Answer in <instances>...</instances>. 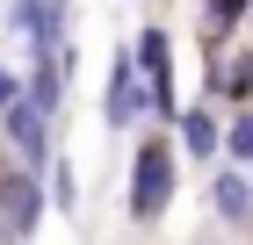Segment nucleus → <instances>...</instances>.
Instances as JSON below:
<instances>
[{"label": "nucleus", "instance_id": "1", "mask_svg": "<svg viewBox=\"0 0 253 245\" xmlns=\"http://www.w3.org/2000/svg\"><path fill=\"white\" fill-rule=\"evenodd\" d=\"M167 202H174V144L145 137L137 159H130V216L152 224V216H167Z\"/></svg>", "mask_w": 253, "mask_h": 245}, {"label": "nucleus", "instance_id": "9", "mask_svg": "<svg viewBox=\"0 0 253 245\" xmlns=\"http://www.w3.org/2000/svg\"><path fill=\"white\" fill-rule=\"evenodd\" d=\"M217 130H224V123H217L210 108H188V115H181V151H188V159H210V151H217Z\"/></svg>", "mask_w": 253, "mask_h": 245}, {"label": "nucleus", "instance_id": "12", "mask_svg": "<svg viewBox=\"0 0 253 245\" xmlns=\"http://www.w3.org/2000/svg\"><path fill=\"white\" fill-rule=\"evenodd\" d=\"M246 7L253 0H210V36H224L232 22H246Z\"/></svg>", "mask_w": 253, "mask_h": 245}, {"label": "nucleus", "instance_id": "14", "mask_svg": "<svg viewBox=\"0 0 253 245\" xmlns=\"http://www.w3.org/2000/svg\"><path fill=\"white\" fill-rule=\"evenodd\" d=\"M246 87H253V65H246Z\"/></svg>", "mask_w": 253, "mask_h": 245}, {"label": "nucleus", "instance_id": "4", "mask_svg": "<svg viewBox=\"0 0 253 245\" xmlns=\"http://www.w3.org/2000/svg\"><path fill=\"white\" fill-rule=\"evenodd\" d=\"M65 15H73V7H65V0H15V36H29V51H65Z\"/></svg>", "mask_w": 253, "mask_h": 245}, {"label": "nucleus", "instance_id": "8", "mask_svg": "<svg viewBox=\"0 0 253 245\" xmlns=\"http://www.w3.org/2000/svg\"><path fill=\"white\" fill-rule=\"evenodd\" d=\"M37 216H43V188L29 180V173H7V224L29 238V231H37Z\"/></svg>", "mask_w": 253, "mask_h": 245}, {"label": "nucleus", "instance_id": "5", "mask_svg": "<svg viewBox=\"0 0 253 245\" xmlns=\"http://www.w3.org/2000/svg\"><path fill=\"white\" fill-rule=\"evenodd\" d=\"M65 87H73V43H65V51H43L37 65H29L22 101H29L37 115H58V108H65Z\"/></svg>", "mask_w": 253, "mask_h": 245}, {"label": "nucleus", "instance_id": "13", "mask_svg": "<svg viewBox=\"0 0 253 245\" xmlns=\"http://www.w3.org/2000/svg\"><path fill=\"white\" fill-rule=\"evenodd\" d=\"M15 101H22V79H15V72H7V65H0V115L15 108Z\"/></svg>", "mask_w": 253, "mask_h": 245}, {"label": "nucleus", "instance_id": "3", "mask_svg": "<svg viewBox=\"0 0 253 245\" xmlns=\"http://www.w3.org/2000/svg\"><path fill=\"white\" fill-rule=\"evenodd\" d=\"M130 58H137V79H145V108L174 115V43H167V29H145L130 43Z\"/></svg>", "mask_w": 253, "mask_h": 245}, {"label": "nucleus", "instance_id": "11", "mask_svg": "<svg viewBox=\"0 0 253 245\" xmlns=\"http://www.w3.org/2000/svg\"><path fill=\"white\" fill-rule=\"evenodd\" d=\"M43 202H51V209H65V216L80 209V173H73V159H58V166H51V188H43Z\"/></svg>", "mask_w": 253, "mask_h": 245}, {"label": "nucleus", "instance_id": "10", "mask_svg": "<svg viewBox=\"0 0 253 245\" xmlns=\"http://www.w3.org/2000/svg\"><path fill=\"white\" fill-rule=\"evenodd\" d=\"M217 144L232 151V166H253V108H239L224 130H217Z\"/></svg>", "mask_w": 253, "mask_h": 245}, {"label": "nucleus", "instance_id": "6", "mask_svg": "<svg viewBox=\"0 0 253 245\" xmlns=\"http://www.w3.org/2000/svg\"><path fill=\"white\" fill-rule=\"evenodd\" d=\"M0 123H7V144H15L29 166H43V159H51V115H37L29 101H15V108L0 115Z\"/></svg>", "mask_w": 253, "mask_h": 245}, {"label": "nucleus", "instance_id": "7", "mask_svg": "<svg viewBox=\"0 0 253 245\" xmlns=\"http://www.w3.org/2000/svg\"><path fill=\"white\" fill-rule=\"evenodd\" d=\"M210 209L224 216V224H253V180H246L239 166H224V173L210 180Z\"/></svg>", "mask_w": 253, "mask_h": 245}, {"label": "nucleus", "instance_id": "2", "mask_svg": "<svg viewBox=\"0 0 253 245\" xmlns=\"http://www.w3.org/2000/svg\"><path fill=\"white\" fill-rule=\"evenodd\" d=\"M137 115H145V79H137L130 43H116V58H109V87H101V123H109V130H130Z\"/></svg>", "mask_w": 253, "mask_h": 245}]
</instances>
